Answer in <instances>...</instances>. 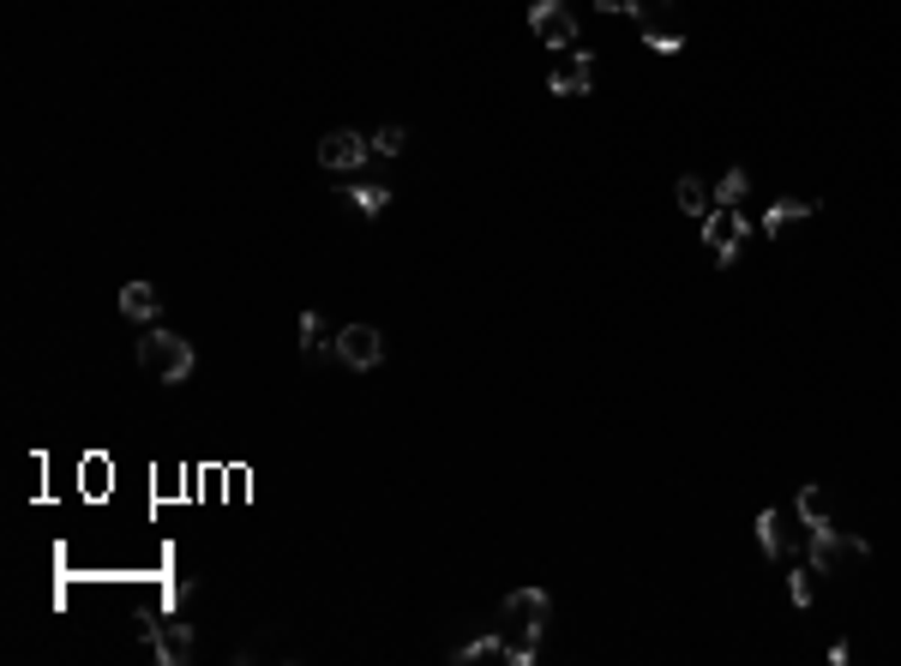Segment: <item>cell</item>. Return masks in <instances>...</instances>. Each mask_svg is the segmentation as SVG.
Returning a JSON list of instances; mask_svg holds the SVG:
<instances>
[{"mask_svg": "<svg viewBox=\"0 0 901 666\" xmlns=\"http://www.w3.org/2000/svg\"><path fill=\"white\" fill-rule=\"evenodd\" d=\"M499 619H505V661L511 666H529L536 661V648H541V631H548V619H553V595L548 588H511L505 595V607H499Z\"/></svg>", "mask_w": 901, "mask_h": 666, "instance_id": "cell-1", "label": "cell"}, {"mask_svg": "<svg viewBox=\"0 0 901 666\" xmlns=\"http://www.w3.org/2000/svg\"><path fill=\"white\" fill-rule=\"evenodd\" d=\"M601 12H626L638 19L643 48L655 55H685V24H679V0H595Z\"/></svg>", "mask_w": 901, "mask_h": 666, "instance_id": "cell-2", "label": "cell"}, {"mask_svg": "<svg viewBox=\"0 0 901 666\" xmlns=\"http://www.w3.org/2000/svg\"><path fill=\"white\" fill-rule=\"evenodd\" d=\"M138 366H145L157 384H187V379H193V366H199V354H193V342H187V337L150 325L145 337H138Z\"/></svg>", "mask_w": 901, "mask_h": 666, "instance_id": "cell-3", "label": "cell"}, {"mask_svg": "<svg viewBox=\"0 0 901 666\" xmlns=\"http://www.w3.org/2000/svg\"><path fill=\"white\" fill-rule=\"evenodd\" d=\"M806 558H811V576H830L835 565H859V558H871V541L842 534L835 522H823V529H806Z\"/></svg>", "mask_w": 901, "mask_h": 666, "instance_id": "cell-4", "label": "cell"}, {"mask_svg": "<svg viewBox=\"0 0 901 666\" xmlns=\"http://www.w3.org/2000/svg\"><path fill=\"white\" fill-rule=\"evenodd\" d=\"M703 240H709V259L728 271V264L740 259V247L752 240V223H745V211H733V204H716V211L703 216Z\"/></svg>", "mask_w": 901, "mask_h": 666, "instance_id": "cell-5", "label": "cell"}, {"mask_svg": "<svg viewBox=\"0 0 901 666\" xmlns=\"http://www.w3.org/2000/svg\"><path fill=\"white\" fill-rule=\"evenodd\" d=\"M529 31H536V43L571 55V48H577V12H571L565 0H529Z\"/></svg>", "mask_w": 901, "mask_h": 666, "instance_id": "cell-6", "label": "cell"}, {"mask_svg": "<svg viewBox=\"0 0 901 666\" xmlns=\"http://www.w3.org/2000/svg\"><path fill=\"white\" fill-rule=\"evenodd\" d=\"M331 354H337L342 366H349V373H373V366L385 361V337H379L373 325H342Z\"/></svg>", "mask_w": 901, "mask_h": 666, "instance_id": "cell-7", "label": "cell"}, {"mask_svg": "<svg viewBox=\"0 0 901 666\" xmlns=\"http://www.w3.org/2000/svg\"><path fill=\"white\" fill-rule=\"evenodd\" d=\"M373 157V138H361L354 126H337V133H325L319 138V169H361V162Z\"/></svg>", "mask_w": 901, "mask_h": 666, "instance_id": "cell-8", "label": "cell"}, {"mask_svg": "<svg viewBox=\"0 0 901 666\" xmlns=\"http://www.w3.org/2000/svg\"><path fill=\"white\" fill-rule=\"evenodd\" d=\"M548 91L553 97H589L595 91V55L589 48H571L560 67L548 72Z\"/></svg>", "mask_w": 901, "mask_h": 666, "instance_id": "cell-9", "label": "cell"}, {"mask_svg": "<svg viewBox=\"0 0 901 666\" xmlns=\"http://www.w3.org/2000/svg\"><path fill=\"white\" fill-rule=\"evenodd\" d=\"M145 643H150V655H157L162 666H187V661H193V631H187V624H174V619L150 624Z\"/></svg>", "mask_w": 901, "mask_h": 666, "instance_id": "cell-10", "label": "cell"}, {"mask_svg": "<svg viewBox=\"0 0 901 666\" xmlns=\"http://www.w3.org/2000/svg\"><path fill=\"white\" fill-rule=\"evenodd\" d=\"M818 211H823L818 199H776V204L764 211V240H776L788 223H806V216H818Z\"/></svg>", "mask_w": 901, "mask_h": 666, "instance_id": "cell-11", "label": "cell"}, {"mask_svg": "<svg viewBox=\"0 0 901 666\" xmlns=\"http://www.w3.org/2000/svg\"><path fill=\"white\" fill-rule=\"evenodd\" d=\"M121 313H126V318H138V325H157L162 294L150 289V283H126V289H121Z\"/></svg>", "mask_w": 901, "mask_h": 666, "instance_id": "cell-12", "label": "cell"}, {"mask_svg": "<svg viewBox=\"0 0 901 666\" xmlns=\"http://www.w3.org/2000/svg\"><path fill=\"white\" fill-rule=\"evenodd\" d=\"M325 349H337V330H325L319 313H301V354H307V361H325Z\"/></svg>", "mask_w": 901, "mask_h": 666, "instance_id": "cell-13", "label": "cell"}, {"mask_svg": "<svg viewBox=\"0 0 901 666\" xmlns=\"http://www.w3.org/2000/svg\"><path fill=\"white\" fill-rule=\"evenodd\" d=\"M757 546H764V558H781V553H788V534H781V510H757Z\"/></svg>", "mask_w": 901, "mask_h": 666, "instance_id": "cell-14", "label": "cell"}, {"mask_svg": "<svg viewBox=\"0 0 901 666\" xmlns=\"http://www.w3.org/2000/svg\"><path fill=\"white\" fill-rule=\"evenodd\" d=\"M451 661H457V666H469V661H505V636L487 631V636H475V643L451 648Z\"/></svg>", "mask_w": 901, "mask_h": 666, "instance_id": "cell-15", "label": "cell"}, {"mask_svg": "<svg viewBox=\"0 0 901 666\" xmlns=\"http://www.w3.org/2000/svg\"><path fill=\"white\" fill-rule=\"evenodd\" d=\"M674 199H679V211H685V216H709V187L697 181V174H679Z\"/></svg>", "mask_w": 901, "mask_h": 666, "instance_id": "cell-16", "label": "cell"}, {"mask_svg": "<svg viewBox=\"0 0 901 666\" xmlns=\"http://www.w3.org/2000/svg\"><path fill=\"white\" fill-rule=\"evenodd\" d=\"M342 199H349L361 216H379L391 204V187H342Z\"/></svg>", "mask_w": 901, "mask_h": 666, "instance_id": "cell-17", "label": "cell"}, {"mask_svg": "<svg viewBox=\"0 0 901 666\" xmlns=\"http://www.w3.org/2000/svg\"><path fill=\"white\" fill-rule=\"evenodd\" d=\"M799 517H806V529H823V522H830V498H823V486H806V493H799Z\"/></svg>", "mask_w": 901, "mask_h": 666, "instance_id": "cell-18", "label": "cell"}, {"mask_svg": "<svg viewBox=\"0 0 901 666\" xmlns=\"http://www.w3.org/2000/svg\"><path fill=\"white\" fill-rule=\"evenodd\" d=\"M745 192H752V174H745V169H728V174H721V187H716V204H733V211H740Z\"/></svg>", "mask_w": 901, "mask_h": 666, "instance_id": "cell-19", "label": "cell"}, {"mask_svg": "<svg viewBox=\"0 0 901 666\" xmlns=\"http://www.w3.org/2000/svg\"><path fill=\"white\" fill-rule=\"evenodd\" d=\"M403 150H409V133H403V126H379L373 133V157H403Z\"/></svg>", "mask_w": 901, "mask_h": 666, "instance_id": "cell-20", "label": "cell"}, {"mask_svg": "<svg viewBox=\"0 0 901 666\" xmlns=\"http://www.w3.org/2000/svg\"><path fill=\"white\" fill-rule=\"evenodd\" d=\"M788 595H793V607H811V576H806V571L788 576Z\"/></svg>", "mask_w": 901, "mask_h": 666, "instance_id": "cell-21", "label": "cell"}]
</instances>
